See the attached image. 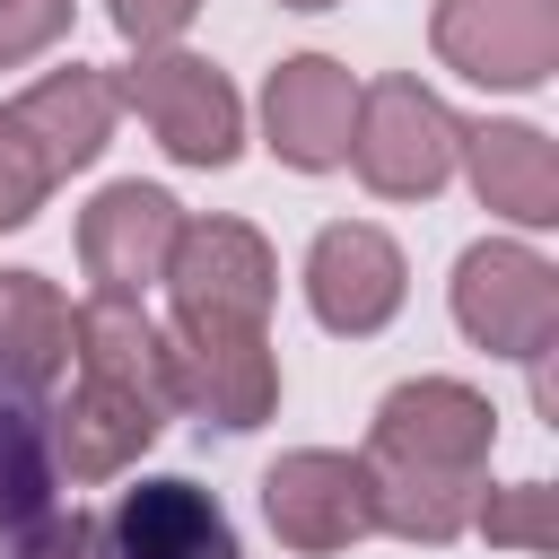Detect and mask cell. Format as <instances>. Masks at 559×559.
Masks as SVG:
<instances>
[{
  "instance_id": "6da1fadb",
  "label": "cell",
  "mask_w": 559,
  "mask_h": 559,
  "mask_svg": "<svg viewBox=\"0 0 559 559\" xmlns=\"http://www.w3.org/2000/svg\"><path fill=\"white\" fill-rule=\"evenodd\" d=\"M489 445H498V411L454 384V376H419V384H393L376 428H367V498H376V533H402V542H454L480 507V472H489Z\"/></svg>"
},
{
  "instance_id": "7a4b0ae2",
  "label": "cell",
  "mask_w": 559,
  "mask_h": 559,
  "mask_svg": "<svg viewBox=\"0 0 559 559\" xmlns=\"http://www.w3.org/2000/svg\"><path fill=\"white\" fill-rule=\"evenodd\" d=\"M70 349H79V393L52 411L61 419V463H70V480H105L175 411L166 341L140 314V297H87V306H70Z\"/></svg>"
},
{
  "instance_id": "3957f363",
  "label": "cell",
  "mask_w": 559,
  "mask_h": 559,
  "mask_svg": "<svg viewBox=\"0 0 559 559\" xmlns=\"http://www.w3.org/2000/svg\"><path fill=\"white\" fill-rule=\"evenodd\" d=\"M166 384L183 411L218 419V428H253L280 402V358L262 341V323H227V314H175L166 332Z\"/></svg>"
},
{
  "instance_id": "277c9868",
  "label": "cell",
  "mask_w": 559,
  "mask_h": 559,
  "mask_svg": "<svg viewBox=\"0 0 559 559\" xmlns=\"http://www.w3.org/2000/svg\"><path fill=\"white\" fill-rule=\"evenodd\" d=\"M454 114L419 87V79H376L358 87V122H349V166L367 175V192L384 201H428L454 175Z\"/></svg>"
},
{
  "instance_id": "5b68a950",
  "label": "cell",
  "mask_w": 559,
  "mask_h": 559,
  "mask_svg": "<svg viewBox=\"0 0 559 559\" xmlns=\"http://www.w3.org/2000/svg\"><path fill=\"white\" fill-rule=\"evenodd\" d=\"M114 96H122V105L157 131V148L183 157V166H227L236 140H245L236 87H227L210 61H192V52H140Z\"/></svg>"
},
{
  "instance_id": "8992f818",
  "label": "cell",
  "mask_w": 559,
  "mask_h": 559,
  "mask_svg": "<svg viewBox=\"0 0 559 559\" xmlns=\"http://www.w3.org/2000/svg\"><path fill=\"white\" fill-rule=\"evenodd\" d=\"M454 323L489 358H542L559 332V271L524 245H472L454 262Z\"/></svg>"
},
{
  "instance_id": "52a82bcc",
  "label": "cell",
  "mask_w": 559,
  "mask_h": 559,
  "mask_svg": "<svg viewBox=\"0 0 559 559\" xmlns=\"http://www.w3.org/2000/svg\"><path fill=\"white\" fill-rule=\"evenodd\" d=\"M428 44L480 87H542L559 70V0H437Z\"/></svg>"
},
{
  "instance_id": "ba28073f",
  "label": "cell",
  "mask_w": 559,
  "mask_h": 559,
  "mask_svg": "<svg viewBox=\"0 0 559 559\" xmlns=\"http://www.w3.org/2000/svg\"><path fill=\"white\" fill-rule=\"evenodd\" d=\"M271 245L236 218H183L175 253H166V297L175 314H227V323H262L271 314Z\"/></svg>"
},
{
  "instance_id": "9c48e42d",
  "label": "cell",
  "mask_w": 559,
  "mask_h": 559,
  "mask_svg": "<svg viewBox=\"0 0 559 559\" xmlns=\"http://www.w3.org/2000/svg\"><path fill=\"white\" fill-rule=\"evenodd\" d=\"M402 280H411L402 245L384 227H358V218L323 227L314 253H306V306H314L323 332H349V341H367L402 314Z\"/></svg>"
},
{
  "instance_id": "30bf717a",
  "label": "cell",
  "mask_w": 559,
  "mask_h": 559,
  "mask_svg": "<svg viewBox=\"0 0 559 559\" xmlns=\"http://www.w3.org/2000/svg\"><path fill=\"white\" fill-rule=\"evenodd\" d=\"M262 515L288 550H349L358 533H376V498H367V472L349 454H280L262 472Z\"/></svg>"
},
{
  "instance_id": "8fae6325",
  "label": "cell",
  "mask_w": 559,
  "mask_h": 559,
  "mask_svg": "<svg viewBox=\"0 0 559 559\" xmlns=\"http://www.w3.org/2000/svg\"><path fill=\"white\" fill-rule=\"evenodd\" d=\"M175 236H183V210L157 183H105L79 218V262H87L96 297H140L166 280Z\"/></svg>"
},
{
  "instance_id": "7c38bea8",
  "label": "cell",
  "mask_w": 559,
  "mask_h": 559,
  "mask_svg": "<svg viewBox=\"0 0 559 559\" xmlns=\"http://www.w3.org/2000/svg\"><path fill=\"white\" fill-rule=\"evenodd\" d=\"M349 122H358V87H349L341 61L297 52V61L271 70V87H262V131H271V148H280L297 175L349 166Z\"/></svg>"
},
{
  "instance_id": "4fadbf2b",
  "label": "cell",
  "mask_w": 559,
  "mask_h": 559,
  "mask_svg": "<svg viewBox=\"0 0 559 559\" xmlns=\"http://www.w3.org/2000/svg\"><path fill=\"white\" fill-rule=\"evenodd\" d=\"M96 550L105 559H236V533H227V515H218L210 489H192V480H140L96 524Z\"/></svg>"
},
{
  "instance_id": "5bb4252c",
  "label": "cell",
  "mask_w": 559,
  "mask_h": 559,
  "mask_svg": "<svg viewBox=\"0 0 559 559\" xmlns=\"http://www.w3.org/2000/svg\"><path fill=\"white\" fill-rule=\"evenodd\" d=\"M454 157L472 166V192L498 218H515V227H550L559 218V148L533 122H463Z\"/></svg>"
},
{
  "instance_id": "9a60e30c",
  "label": "cell",
  "mask_w": 559,
  "mask_h": 559,
  "mask_svg": "<svg viewBox=\"0 0 559 559\" xmlns=\"http://www.w3.org/2000/svg\"><path fill=\"white\" fill-rule=\"evenodd\" d=\"M9 114L35 131V148L52 157V175H79V166H87V157L114 140L122 96H114V79H105V70L70 61V70H52V79H35V87H26Z\"/></svg>"
},
{
  "instance_id": "2e32d148",
  "label": "cell",
  "mask_w": 559,
  "mask_h": 559,
  "mask_svg": "<svg viewBox=\"0 0 559 559\" xmlns=\"http://www.w3.org/2000/svg\"><path fill=\"white\" fill-rule=\"evenodd\" d=\"M61 367H70V297L35 271H0V384L44 402Z\"/></svg>"
},
{
  "instance_id": "e0dca14e",
  "label": "cell",
  "mask_w": 559,
  "mask_h": 559,
  "mask_svg": "<svg viewBox=\"0 0 559 559\" xmlns=\"http://www.w3.org/2000/svg\"><path fill=\"white\" fill-rule=\"evenodd\" d=\"M44 498H52V445H44V411H35L17 384H0V524L44 515Z\"/></svg>"
},
{
  "instance_id": "ac0fdd59",
  "label": "cell",
  "mask_w": 559,
  "mask_h": 559,
  "mask_svg": "<svg viewBox=\"0 0 559 559\" xmlns=\"http://www.w3.org/2000/svg\"><path fill=\"white\" fill-rule=\"evenodd\" d=\"M472 524H480L489 542H507V550H550V542H559V489H550V480L489 489V498L472 507Z\"/></svg>"
},
{
  "instance_id": "d6986e66",
  "label": "cell",
  "mask_w": 559,
  "mask_h": 559,
  "mask_svg": "<svg viewBox=\"0 0 559 559\" xmlns=\"http://www.w3.org/2000/svg\"><path fill=\"white\" fill-rule=\"evenodd\" d=\"M61 175H52V157L35 148V131L0 105V227H26L35 210H44V192H52Z\"/></svg>"
},
{
  "instance_id": "ffe728a7",
  "label": "cell",
  "mask_w": 559,
  "mask_h": 559,
  "mask_svg": "<svg viewBox=\"0 0 559 559\" xmlns=\"http://www.w3.org/2000/svg\"><path fill=\"white\" fill-rule=\"evenodd\" d=\"M0 559H105L96 550V515H79V507L70 515H26Z\"/></svg>"
},
{
  "instance_id": "44dd1931",
  "label": "cell",
  "mask_w": 559,
  "mask_h": 559,
  "mask_svg": "<svg viewBox=\"0 0 559 559\" xmlns=\"http://www.w3.org/2000/svg\"><path fill=\"white\" fill-rule=\"evenodd\" d=\"M61 26H70V0H0V70L35 61Z\"/></svg>"
},
{
  "instance_id": "7402d4cb",
  "label": "cell",
  "mask_w": 559,
  "mask_h": 559,
  "mask_svg": "<svg viewBox=\"0 0 559 559\" xmlns=\"http://www.w3.org/2000/svg\"><path fill=\"white\" fill-rule=\"evenodd\" d=\"M192 9H201V0H114V26H122L140 52H166V44L192 26Z\"/></svg>"
},
{
  "instance_id": "603a6c76",
  "label": "cell",
  "mask_w": 559,
  "mask_h": 559,
  "mask_svg": "<svg viewBox=\"0 0 559 559\" xmlns=\"http://www.w3.org/2000/svg\"><path fill=\"white\" fill-rule=\"evenodd\" d=\"M280 9H332V0H280Z\"/></svg>"
}]
</instances>
